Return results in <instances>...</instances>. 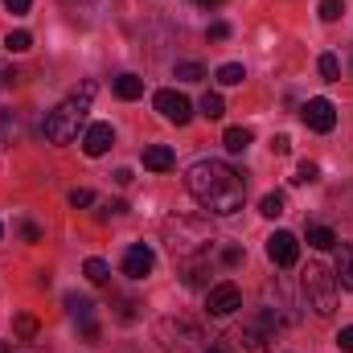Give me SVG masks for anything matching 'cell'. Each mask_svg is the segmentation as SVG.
Returning a JSON list of instances; mask_svg holds the SVG:
<instances>
[{"label":"cell","mask_w":353,"mask_h":353,"mask_svg":"<svg viewBox=\"0 0 353 353\" xmlns=\"http://www.w3.org/2000/svg\"><path fill=\"white\" fill-rule=\"evenodd\" d=\"M4 46H8V54H25V50L33 46V37H29L25 29H12V33L4 37Z\"/></svg>","instance_id":"d4e9b609"},{"label":"cell","mask_w":353,"mask_h":353,"mask_svg":"<svg viewBox=\"0 0 353 353\" xmlns=\"http://www.w3.org/2000/svg\"><path fill=\"white\" fill-rule=\"evenodd\" d=\"M29 4H33V0H4V8H8L12 17H25V12H29Z\"/></svg>","instance_id":"d6a6232c"},{"label":"cell","mask_w":353,"mask_h":353,"mask_svg":"<svg viewBox=\"0 0 353 353\" xmlns=\"http://www.w3.org/2000/svg\"><path fill=\"white\" fill-rule=\"evenodd\" d=\"M316 66H321V79H325V83H337V79H341V62H337V54H321Z\"/></svg>","instance_id":"603a6c76"},{"label":"cell","mask_w":353,"mask_h":353,"mask_svg":"<svg viewBox=\"0 0 353 353\" xmlns=\"http://www.w3.org/2000/svg\"><path fill=\"white\" fill-rule=\"evenodd\" d=\"M83 271H87L90 283H107V279H111V267L103 263V259H87V263H83Z\"/></svg>","instance_id":"cb8c5ba5"},{"label":"cell","mask_w":353,"mask_h":353,"mask_svg":"<svg viewBox=\"0 0 353 353\" xmlns=\"http://www.w3.org/2000/svg\"><path fill=\"white\" fill-rule=\"evenodd\" d=\"M267 255H271L275 267H296V259H300V239L288 234V230H275L267 239Z\"/></svg>","instance_id":"ba28073f"},{"label":"cell","mask_w":353,"mask_h":353,"mask_svg":"<svg viewBox=\"0 0 353 353\" xmlns=\"http://www.w3.org/2000/svg\"><path fill=\"white\" fill-rule=\"evenodd\" d=\"M66 308H70V316L79 321L83 337H87V341H99V325H94V304H90L87 296H66Z\"/></svg>","instance_id":"7c38bea8"},{"label":"cell","mask_w":353,"mask_h":353,"mask_svg":"<svg viewBox=\"0 0 353 353\" xmlns=\"http://www.w3.org/2000/svg\"><path fill=\"white\" fill-rule=\"evenodd\" d=\"M222 263H226V267H239V263H243V251H239V247H226V251H222Z\"/></svg>","instance_id":"836d02e7"},{"label":"cell","mask_w":353,"mask_h":353,"mask_svg":"<svg viewBox=\"0 0 353 353\" xmlns=\"http://www.w3.org/2000/svg\"><path fill=\"white\" fill-rule=\"evenodd\" d=\"M300 115H304V123H308L312 132H333V128H337V111H333L329 99H308Z\"/></svg>","instance_id":"9c48e42d"},{"label":"cell","mask_w":353,"mask_h":353,"mask_svg":"<svg viewBox=\"0 0 353 353\" xmlns=\"http://www.w3.org/2000/svg\"><path fill=\"white\" fill-rule=\"evenodd\" d=\"M0 353H12V345H8V341H0Z\"/></svg>","instance_id":"ab89813d"},{"label":"cell","mask_w":353,"mask_h":353,"mask_svg":"<svg viewBox=\"0 0 353 353\" xmlns=\"http://www.w3.org/2000/svg\"><path fill=\"white\" fill-rule=\"evenodd\" d=\"M90 201H94L90 189H74V193H70V205H74V210H79V205H90Z\"/></svg>","instance_id":"1f68e13d"},{"label":"cell","mask_w":353,"mask_h":353,"mask_svg":"<svg viewBox=\"0 0 353 353\" xmlns=\"http://www.w3.org/2000/svg\"><path fill=\"white\" fill-rule=\"evenodd\" d=\"M205 37H210V41H226V37H230V25H226V21H214V25L205 29Z\"/></svg>","instance_id":"f546056e"},{"label":"cell","mask_w":353,"mask_h":353,"mask_svg":"<svg viewBox=\"0 0 353 353\" xmlns=\"http://www.w3.org/2000/svg\"><path fill=\"white\" fill-rule=\"evenodd\" d=\"M185 185H189V193H193L210 214H218V218L239 214L243 201H247V181H243V173H234L226 161H197V165L189 169V176H185Z\"/></svg>","instance_id":"6da1fadb"},{"label":"cell","mask_w":353,"mask_h":353,"mask_svg":"<svg viewBox=\"0 0 353 353\" xmlns=\"http://www.w3.org/2000/svg\"><path fill=\"white\" fill-rule=\"evenodd\" d=\"M337 275L329 271V267L312 263L304 271V300H308V308L316 312V316H333L337 312Z\"/></svg>","instance_id":"277c9868"},{"label":"cell","mask_w":353,"mask_h":353,"mask_svg":"<svg viewBox=\"0 0 353 353\" xmlns=\"http://www.w3.org/2000/svg\"><path fill=\"white\" fill-rule=\"evenodd\" d=\"M333 275H337L341 288H350L353 292V243H345V247L337 251V267H333Z\"/></svg>","instance_id":"9a60e30c"},{"label":"cell","mask_w":353,"mask_h":353,"mask_svg":"<svg viewBox=\"0 0 353 353\" xmlns=\"http://www.w3.org/2000/svg\"><path fill=\"white\" fill-rule=\"evenodd\" d=\"M201 115H205V119H222V115H226L222 94H205V99H201Z\"/></svg>","instance_id":"484cf974"},{"label":"cell","mask_w":353,"mask_h":353,"mask_svg":"<svg viewBox=\"0 0 353 353\" xmlns=\"http://www.w3.org/2000/svg\"><path fill=\"white\" fill-rule=\"evenodd\" d=\"M173 70H176L181 83H201V79H205V66H201V62H176Z\"/></svg>","instance_id":"7402d4cb"},{"label":"cell","mask_w":353,"mask_h":353,"mask_svg":"<svg viewBox=\"0 0 353 353\" xmlns=\"http://www.w3.org/2000/svg\"><path fill=\"white\" fill-rule=\"evenodd\" d=\"M140 94H144V79H136V74H119V79H115V99L132 103V99H140Z\"/></svg>","instance_id":"2e32d148"},{"label":"cell","mask_w":353,"mask_h":353,"mask_svg":"<svg viewBox=\"0 0 353 353\" xmlns=\"http://www.w3.org/2000/svg\"><path fill=\"white\" fill-rule=\"evenodd\" d=\"M12 329H17V337H21V341H33V337H37V321H33V316H17V321H12Z\"/></svg>","instance_id":"83f0119b"},{"label":"cell","mask_w":353,"mask_h":353,"mask_svg":"<svg viewBox=\"0 0 353 353\" xmlns=\"http://www.w3.org/2000/svg\"><path fill=\"white\" fill-rule=\"evenodd\" d=\"M87 111H90V99H79V94H70L66 103H58V107L46 115V123H41L46 140H50V144H70V140H79V132L87 128Z\"/></svg>","instance_id":"3957f363"},{"label":"cell","mask_w":353,"mask_h":353,"mask_svg":"<svg viewBox=\"0 0 353 353\" xmlns=\"http://www.w3.org/2000/svg\"><path fill=\"white\" fill-rule=\"evenodd\" d=\"M267 333L263 325H243L239 333H230V345H234V353H267Z\"/></svg>","instance_id":"8fae6325"},{"label":"cell","mask_w":353,"mask_h":353,"mask_svg":"<svg viewBox=\"0 0 353 353\" xmlns=\"http://www.w3.org/2000/svg\"><path fill=\"white\" fill-rule=\"evenodd\" d=\"M74 17H99V12H107V0H62Z\"/></svg>","instance_id":"ac0fdd59"},{"label":"cell","mask_w":353,"mask_h":353,"mask_svg":"<svg viewBox=\"0 0 353 353\" xmlns=\"http://www.w3.org/2000/svg\"><path fill=\"white\" fill-rule=\"evenodd\" d=\"M214 79H218L222 87H239V83L247 79V70H243L239 62H226V66H218V74H214Z\"/></svg>","instance_id":"d6986e66"},{"label":"cell","mask_w":353,"mask_h":353,"mask_svg":"<svg viewBox=\"0 0 353 353\" xmlns=\"http://www.w3.org/2000/svg\"><path fill=\"white\" fill-rule=\"evenodd\" d=\"M316 176H321V169H316L312 161H304V165L296 169V181H300V185H308V181H316Z\"/></svg>","instance_id":"4dcf8cb0"},{"label":"cell","mask_w":353,"mask_h":353,"mask_svg":"<svg viewBox=\"0 0 353 353\" xmlns=\"http://www.w3.org/2000/svg\"><path fill=\"white\" fill-rule=\"evenodd\" d=\"M222 144H226L230 152H243V148L251 144V128H226V136H222Z\"/></svg>","instance_id":"ffe728a7"},{"label":"cell","mask_w":353,"mask_h":353,"mask_svg":"<svg viewBox=\"0 0 353 353\" xmlns=\"http://www.w3.org/2000/svg\"><path fill=\"white\" fill-rule=\"evenodd\" d=\"M193 4H201V8H218L222 0H193Z\"/></svg>","instance_id":"f35d334b"},{"label":"cell","mask_w":353,"mask_h":353,"mask_svg":"<svg viewBox=\"0 0 353 353\" xmlns=\"http://www.w3.org/2000/svg\"><path fill=\"white\" fill-rule=\"evenodd\" d=\"M165 243L176 259H193V255H205L214 247V234L201 218H189V214H176L165 222Z\"/></svg>","instance_id":"7a4b0ae2"},{"label":"cell","mask_w":353,"mask_h":353,"mask_svg":"<svg viewBox=\"0 0 353 353\" xmlns=\"http://www.w3.org/2000/svg\"><path fill=\"white\" fill-rule=\"evenodd\" d=\"M152 267H157V255H152L144 243L128 247V255H123V275H128V279H148Z\"/></svg>","instance_id":"30bf717a"},{"label":"cell","mask_w":353,"mask_h":353,"mask_svg":"<svg viewBox=\"0 0 353 353\" xmlns=\"http://www.w3.org/2000/svg\"><path fill=\"white\" fill-rule=\"evenodd\" d=\"M288 148H292L288 136H275V140H271V152H275V157H288Z\"/></svg>","instance_id":"e575fe53"},{"label":"cell","mask_w":353,"mask_h":353,"mask_svg":"<svg viewBox=\"0 0 353 353\" xmlns=\"http://www.w3.org/2000/svg\"><path fill=\"white\" fill-rule=\"evenodd\" d=\"M0 136H4L8 144L21 136V119H17V111H8V107H0Z\"/></svg>","instance_id":"44dd1931"},{"label":"cell","mask_w":353,"mask_h":353,"mask_svg":"<svg viewBox=\"0 0 353 353\" xmlns=\"http://www.w3.org/2000/svg\"><path fill=\"white\" fill-rule=\"evenodd\" d=\"M176 165L173 148H165V144H152V148H144V169H152V173H169Z\"/></svg>","instance_id":"5bb4252c"},{"label":"cell","mask_w":353,"mask_h":353,"mask_svg":"<svg viewBox=\"0 0 353 353\" xmlns=\"http://www.w3.org/2000/svg\"><path fill=\"white\" fill-rule=\"evenodd\" d=\"M345 12V4L341 0H321V21H337Z\"/></svg>","instance_id":"f1b7e54d"},{"label":"cell","mask_w":353,"mask_h":353,"mask_svg":"<svg viewBox=\"0 0 353 353\" xmlns=\"http://www.w3.org/2000/svg\"><path fill=\"white\" fill-rule=\"evenodd\" d=\"M259 214L263 218H279L283 214V193H267L263 201H259Z\"/></svg>","instance_id":"4316f807"},{"label":"cell","mask_w":353,"mask_h":353,"mask_svg":"<svg viewBox=\"0 0 353 353\" xmlns=\"http://www.w3.org/2000/svg\"><path fill=\"white\" fill-rule=\"evenodd\" d=\"M337 345H341L345 353H353V325H350V329H341V333H337Z\"/></svg>","instance_id":"d590c367"},{"label":"cell","mask_w":353,"mask_h":353,"mask_svg":"<svg viewBox=\"0 0 353 353\" xmlns=\"http://www.w3.org/2000/svg\"><path fill=\"white\" fill-rule=\"evenodd\" d=\"M157 111L169 119V123H176V128H185L189 119H193V107H189V99L181 94V90H157Z\"/></svg>","instance_id":"52a82bcc"},{"label":"cell","mask_w":353,"mask_h":353,"mask_svg":"<svg viewBox=\"0 0 353 353\" xmlns=\"http://www.w3.org/2000/svg\"><path fill=\"white\" fill-rule=\"evenodd\" d=\"M17 79H21L17 70H8V66H0V87H8V83H17Z\"/></svg>","instance_id":"74e56055"},{"label":"cell","mask_w":353,"mask_h":353,"mask_svg":"<svg viewBox=\"0 0 353 353\" xmlns=\"http://www.w3.org/2000/svg\"><path fill=\"white\" fill-rule=\"evenodd\" d=\"M21 234H25V239H29V243H41V230H37V226H33V222H21Z\"/></svg>","instance_id":"8d00e7d4"},{"label":"cell","mask_w":353,"mask_h":353,"mask_svg":"<svg viewBox=\"0 0 353 353\" xmlns=\"http://www.w3.org/2000/svg\"><path fill=\"white\" fill-rule=\"evenodd\" d=\"M308 247H316V251H333V247H337V234H333L329 226H308Z\"/></svg>","instance_id":"e0dca14e"},{"label":"cell","mask_w":353,"mask_h":353,"mask_svg":"<svg viewBox=\"0 0 353 353\" xmlns=\"http://www.w3.org/2000/svg\"><path fill=\"white\" fill-rule=\"evenodd\" d=\"M111 144H115V132H111V123H90L87 136H83V152H87V157H103Z\"/></svg>","instance_id":"4fadbf2b"},{"label":"cell","mask_w":353,"mask_h":353,"mask_svg":"<svg viewBox=\"0 0 353 353\" xmlns=\"http://www.w3.org/2000/svg\"><path fill=\"white\" fill-rule=\"evenodd\" d=\"M157 337H161V345L169 353H193V350H201V341H205V333L193 321H185V316H165L157 325Z\"/></svg>","instance_id":"5b68a950"},{"label":"cell","mask_w":353,"mask_h":353,"mask_svg":"<svg viewBox=\"0 0 353 353\" xmlns=\"http://www.w3.org/2000/svg\"><path fill=\"white\" fill-rule=\"evenodd\" d=\"M0 234H4V226H0Z\"/></svg>","instance_id":"b9f144b4"},{"label":"cell","mask_w":353,"mask_h":353,"mask_svg":"<svg viewBox=\"0 0 353 353\" xmlns=\"http://www.w3.org/2000/svg\"><path fill=\"white\" fill-rule=\"evenodd\" d=\"M205 353H222V350H205Z\"/></svg>","instance_id":"60d3db41"},{"label":"cell","mask_w":353,"mask_h":353,"mask_svg":"<svg viewBox=\"0 0 353 353\" xmlns=\"http://www.w3.org/2000/svg\"><path fill=\"white\" fill-rule=\"evenodd\" d=\"M205 308H210V316H230V312H239L243 308V292L226 279V283H214L210 292H205Z\"/></svg>","instance_id":"8992f818"}]
</instances>
